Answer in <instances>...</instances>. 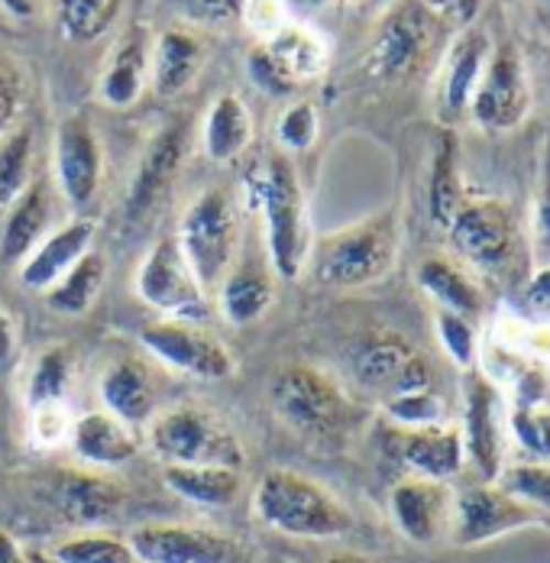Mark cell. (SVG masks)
<instances>
[{"label":"cell","instance_id":"obj_1","mask_svg":"<svg viewBox=\"0 0 550 563\" xmlns=\"http://www.w3.org/2000/svg\"><path fill=\"white\" fill-rule=\"evenodd\" d=\"M253 208L263 211L266 256L275 276L295 282L308 273L315 250V221L308 208V195L288 156H270L260 169L246 178Z\"/></svg>","mask_w":550,"mask_h":563},{"label":"cell","instance_id":"obj_2","mask_svg":"<svg viewBox=\"0 0 550 563\" xmlns=\"http://www.w3.org/2000/svg\"><path fill=\"white\" fill-rule=\"evenodd\" d=\"M253 515L275 534L298 541H333L356 528L353 511L328 486L295 470H270L256 483Z\"/></svg>","mask_w":550,"mask_h":563},{"label":"cell","instance_id":"obj_3","mask_svg":"<svg viewBox=\"0 0 550 563\" xmlns=\"http://www.w3.org/2000/svg\"><path fill=\"white\" fill-rule=\"evenodd\" d=\"M402 253V214L385 208L373 218L340 227L328 236L315 240L311 276L324 288H363L385 279Z\"/></svg>","mask_w":550,"mask_h":563},{"label":"cell","instance_id":"obj_4","mask_svg":"<svg viewBox=\"0 0 550 563\" xmlns=\"http://www.w3.org/2000/svg\"><path fill=\"white\" fill-rule=\"evenodd\" d=\"M453 256L480 279H515L525 269V233L512 205L498 198H470L447 224Z\"/></svg>","mask_w":550,"mask_h":563},{"label":"cell","instance_id":"obj_5","mask_svg":"<svg viewBox=\"0 0 550 563\" xmlns=\"http://www.w3.org/2000/svg\"><path fill=\"white\" fill-rule=\"evenodd\" d=\"M273 408L282 424L298 431L308 441L346 438L363 408L343 393V386L318 366H285L273 383Z\"/></svg>","mask_w":550,"mask_h":563},{"label":"cell","instance_id":"obj_6","mask_svg":"<svg viewBox=\"0 0 550 563\" xmlns=\"http://www.w3.org/2000/svg\"><path fill=\"white\" fill-rule=\"evenodd\" d=\"M146 444L165 466H233L243 470L246 451L215 411L182 401L153 415Z\"/></svg>","mask_w":550,"mask_h":563},{"label":"cell","instance_id":"obj_7","mask_svg":"<svg viewBox=\"0 0 550 563\" xmlns=\"http://www.w3.org/2000/svg\"><path fill=\"white\" fill-rule=\"evenodd\" d=\"M175 243L185 263L191 266L195 279L205 285V291L218 288L223 276L237 266V246H240V221L230 191L227 188L201 191L185 211Z\"/></svg>","mask_w":550,"mask_h":563},{"label":"cell","instance_id":"obj_8","mask_svg":"<svg viewBox=\"0 0 550 563\" xmlns=\"http://www.w3.org/2000/svg\"><path fill=\"white\" fill-rule=\"evenodd\" d=\"M440 26L443 20L425 0H395L385 10L366 49V75L385 85L411 78L431 56Z\"/></svg>","mask_w":550,"mask_h":563},{"label":"cell","instance_id":"obj_9","mask_svg":"<svg viewBox=\"0 0 550 563\" xmlns=\"http://www.w3.org/2000/svg\"><path fill=\"white\" fill-rule=\"evenodd\" d=\"M460 438L466 463L473 466L480 483H495L502 476L508 451V398L486 369L463 373L460 398Z\"/></svg>","mask_w":550,"mask_h":563},{"label":"cell","instance_id":"obj_10","mask_svg":"<svg viewBox=\"0 0 550 563\" xmlns=\"http://www.w3.org/2000/svg\"><path fill=\"white\" fill-rule=\"evenodd\" d=\"M346 369L360 389L380 401L395 393L435 386L431 360L398 331H370L356 340L346 353Z\"/></svg>","mask_w":550,"mask_h":563},{"label":"cell","instance_id":"obj_11","mask_svg":"<svg viewBox=\"0 0 550 563\" xmlns=\"http://www.w3.org/2000/svg\"><path fill=\"white\" fill-rule=\"evenodd\" d=\"M525 528H550V521L498 483L473 479L470 486L453 493V518L447 538L453 548H480Z\"/></svg>","mask_w":550,"mask_h":563},{"label":"cell","instance_id":"obj_12","mask_svg":"<svg viewBox=\"0 0 550 563\" xmlns=\"http://www.w3.org/2000/svg\"><path fill=\"white\" fill-rule=\"evenodd\" d=\"M136 295L143 305L160 311L163 318L195 321L201 324L211 314V298L205 285L195 279L191 266L185 263L175 236H165L150 246L136 269Z\"/></svg>","mask_w":550,"mask_h":563},{"label":"cell","instance_id":"obj_13","mask_svg":"<svg viewBox=\"0 0 550 563\" xmlns=\"http://www.w3.org/2000/svg\"><path fill=\"white\" fill-rule=\"evenodd\" d=\"M531 113V81L528 65L512 40H498L490 53L480 88L470 101V120L486 133L518 130Z\"/></svg>","mask_w":550,"mask_h":563},{"label":"cell","instance_id":"obj_14","mask_svg":"<svg viewBox=\"0 0 550 563\" xmlns=\"http://www.w3.org/2000/svg\"><path fill=\"white\" fill-rule=\"evenodd\" d=\"M140 343L146 346L150 356H156L163 366L201 379V383H220L230 379L237 369L233 353L227 343L215 334L205 331L195 321H178V318H156L140 331Z\"/></svg>","mask_w":550,"mask_h":563},{"label":"cell","instance_id":"obj_15","mask_svg":"<svg viewBox=\"0 0 550 563\" xmlns=\"http://www.w3.org/2000/svg\"><path fill=\"white\" fill-rule=\"evenodd\" d=\"M53 169L58 195L68 208H88L105 178V146L95 120L85 111H68L53 140Z\"/></svg>","mask_w":550,"mask_h":563},{"label":"cell","instance_id":"obj_16","mask_svg":"<svg viewBox=\"0 0 550 563\" xmlns=\"http://www.w3.org/2000/svg\"><path fill=\"white\" fill-rule=\"evenodd\" d=\"M127 541L140 563H256L243 541L198 525H143Z\"/></svg>","mask_w":550,"mask_h":563},{"label":"cell","instance_id":"obj_17","mask_svg":"<svg viewBox=\"0 0 550 563\" xmlns=\"http://www.w3.org/2000/svg\"><path fill=\"white\" fill-rule=\"evenodd\" d=\"M453 493L457 489H450V483L402 476L388 489V518L395 531L418 548H435L447 541L453 518Z\"/></svg>","mask_w":550,"mask_h":563},{"label":"cell","instance_id":"obj_18","mask_svg":"<svg viewBox=\"0 0 550 563\" xmlns=\"http://www.w3.org/2000/svg\"><path fill=\"white\" fill-rule=\"evenodd\" d=\"M490 53L493 40L480 26H463L460 36L447 46L438 78V117L447 130H453L470 113V101L480 88Z\"/></svg>","mask_w":550,"mask_h":563},{"label":"cell","instance_id":"obj_19","mask_svg":"<svg viewBox=\"0 0 550 563\" xmlns=\"http://www.w3.org/2000/svg\"><path fill=\"white\" fill-rule=\"evenodd\" d=\"M185 150H188V140H185L182 120H172L168 126H163L150 140V146L140 156V166H136V175H133L130 195H127V221L130 224L146 221L156 211V205L163 201V195L168 191L175 172L182 169Z\"/></svg>","mask_w":550,"mask_h":563},{"label":"cell","instance_id":"obj_20","mask_svg":"<svg viewBox=\"0 0 550 563\" xmlns=\"http://www.w3.org/2000/svg\"><path fill=\"white\" fill-rule=\"evenodd\" d=\"M98 224L91 218H72L62 227L50 230L16 266V279L23 288L46 295L85 253L95 250Z\"/></svg>","mask_w":550,"mask_h":563},{"label":"cell","instance_id":"obj_21","mask_svg":"<svg viewBox=\"0 0 550 563\" xmlns=\"http://www.w3.org/2000/svg\"><path fill=\"white\" fill-rule=\"evenodd\" d=\"M55 511L78 528H101L123 508V489L88 470H62L46 486Z\"/></svg>","mask_w":550,"mask_h":563},{"label":"cell","instance_id":"obj_22","mask_svg":"<svg viewBox=\"0 0 550 563\" xmlns=\"http://www.w3.org/2000/svg\"><path fill=\"white\" fill-rule=\"evenodd\" d=\"M150 62H153V40L146 23H130L113 43V53L98 81V98L117 111L133 108L150 81Z\"/></svg>","mask_w":550,"mask_h":563},{"label":"cell","instance_id":"obj_23","mask_svg":"<svg viewBox=\"0 0 550 563\" xmlns=\"http://www.w3.org/2000/svg\"><path fill=\"white\" fill-rule=\"evenodd\" d=\"M398 460L408 470V476H425V479H438V483L457 479L466 466L460 428L453 421H447V424H435V428L402 431Z\"/></svg>","mask_w":550,"mask_h":563},{"label":"cell","instance_id":"obj_24","mask_svg":"<svg viewBox=\"0 0 550 563\" xmlns=\"http://www.w3.org/2000/svg\"><path fill=\"white\" fill-rule=\"evenodd\" d=\"M68 448L81 463H88L95 470H113V466L130 463L140 453L143 438L133 424L120 421L110 411H88V415L75 418Z\"/></svg>","mask_w":550,"mask_h":563},{"label":"cell","instance_id":"obj_25","mask_svg":"<svg viewBox=\"0 0 550 563\" xmlns=\"http://www.w3.org/2000/svg\"><path fill=\"white\" fill-rule=\"evenodd\" d=\"M418 288L435 298V305L443 311H457L470 321H480L486 314V291L483 279L473 276L460 260L450 256H428L415 269Z\"/></svg>","mask_w":550,"mask_h":563},{"label":"cell","instance_id":"obj_26","mask_svg":"<svg viewBox=\"0 0 550 563\" xmlns=\"http://www.w3.org/2000/svg\"><path fill=\"white\" fill-rule=\"evenodd\" d=\"M55 201L53 185L33 181L7 211L3 218V233H0V260L7 266H20L26 260V253L53 230Z\"/></svg>","mask_w":550,"mask_h":563},{"label":"cell","instance_id":"obj_27","mask_svg":"<svg viewBox=\"0 0 550 563\" xmlns=\"http://www.w3.org/2000/svg\"><path fill=\"white\" fill-rule=\"evenodd\" d=\"M263 49L295 88L318 81L330 65V43L324 33L305 20H292L275 30L270 40H263Z\"/></svg>","mask_w":550,"mask_h":563},{"label":"cell","instance_id":"obj_28","mask_svg":"<svg viewBox=\"0 0 550 563\" xmlns=\"http://www.w3.org/2000/svg\"><path fill=\"white\" fill-rule=\"evenodd\" d=\"M98 395L105 401V411L117 415L127 424H133L136 431H143L153 421V415L160 411L153 379H150L146 366L136 363V360L110 363L105 376H101V383H98Z\"/></svg>","mask_w":550,"mask_h":563},{"label":"cell","instance_id":"obj_29","mask_svg":"<svg viewBox=\"0 0 550 563\" xmlns=\"http://www.w3.org/2000/svg\"><path fill=\"white\" fill-rule=\"evenodd\" d=\"M273 276L256 260H246V263L233 266L218 285V311L223 314V321L233 324V328L256 324L273 308Z\"/></svg>","mask_w":550,"mask_h":563},{"label":"cell","instance_id":"obj_30","mask_svg":"<svg viewBox=\"0 0 550 563\" xmlns=\"http://www.w3.org/2000/svg\"><path fill=\"white\" fill-rule=\"evenodd\" d=\"M201 65H205V43L191 30L172 26V30H163L160 40L153 43L150 81L156 95L175 98L198 78Z\"/></svg>","mask_w":550,"mask_h":563},{"label":"cell","instance_id":"obj_31","mask_svg":"<svg viewBox=\"0 0 550 563\" xmlns=\"http://www.w3.org/2000/svg\"><path fill=\"white\" fill-rule=\"evenodd\" d=\"M483 353H498L508 363L548 366L550 369V318L512 308L498 314L490 328V346Z\"/></svg>","mask_w":550,"mask_h":563},{"label":"cell","instance_id":"obj_32","mask_svg":"<svg viewBox=\"0 0 550 563\" xmlns=\"http://www.w3.org/2000/svg\"><path fill=\"white\" fill-rule=\"evenodd\" d=\"M168 493L198 508H230L243 493V470L233 466H163Z\"/></svg>","mask_w":550,"mask_h":563},{"label":"cell","instance_id":"obj_33","mask_svg":"<svg viewBox=\"0 0 550 563\" xmlns=\"http://www.w3.org/2000/svg\"><path fill=\"white\" fill-rule=\"evenodd\" d=\"M201 143L211 163L227 166L253 143V113L240 95H220L201 126Z\"/></svg>","mask_w":550,"mask_h":563},{"label":"cell","instance_id":"obj_34","mask_svg":"<svg viewBox=\"0 0 550 563\" xmlns=\"http://www.w3.org/2000/svg\"><path fill=\"white\" fill-rule=\"evenodd\" d=\"M463 201H466V191L460 181V143L453 136V130L443 126L438 143H435L431 169H428V218H431V224L447 230Z\"/></svg>","mask_w":550,"mask_h":563},{"label":"cell","instance_id":"obj_35","mask_svg":"<svg viewBox=\"0 0 550 563\" xmlns=\"http://www.w3.org/2000/svg\"><path fill=\"white\" fill-rule=\"evenodd\" d=\"M105 282H108V260H105L98 250H91V253H85L62 279L55 282L43 298H46V305H50L53 311H58V314H65V318H81V314H88V311L95 308V301L101 298Z\"/></svg>","mask_w":550,"mask_h":563},{"label":"cell","instance_id":"obj_36","mask_svg":"<svg viewBox=\"0 0 550 563\" xmlns=\"http://www.w3.org/2000/svg\"><path fill=\"white\" fill-rule=\"evenodd\" d=\"M33 126L20 123L0 140V214L33 185Z\"/></svg>","mask_w":550,"mask_h":563},{"label":"cell","instance_id":"obj_37","mask_svg":"<svg viewBox=\"0 0 550 563\" xmlns=\"http://www.w3.org/2000/svg\"><path fill=\"white\" fill-rule=\"evenodd\" d=\"M43 563H140L130 541L108 534V531H78L62 541H55L46 551Z\"/></svg>","mask_w":550,"mask_h":563},{"label":"cell","instance_id":"obj_38","mask_svg":"<svg viewBox=\"0 0 550 563\" xmlns=\"http://www.w3.org/2000/svg\"><path fill=\"white\" fill-rule=\"evenodd\" d=\"M123 0H55V20L68 43H95L120 16Z\"/></svg>","mask_w":550,"mask_h":563},{"label":"cell","instance_id":"obj_39","mask_svg":"<svg viewBox=\"0 0 550 563\" xmlns=\"http://www.w3.org/2000/svg\"><path fill=\"white\" fill-rule=\"evenodd\" d=\"M72 379H75V353H72V346H65V343L43 346L33 356V366H30V376H26V386H23L26 405L50 401V398H68Z\"/></svg>","mask_w":550,"mask_h":563},{"label":"cell","instance_id":"obj_40","mask_svg":"<svg viewBox=\"0 0 550 563\" xmlns=\"http://www.w3.org/2000/svg\"><path fill=\"white\" fill-rule=\"evenodd\" d=\"M380 411L402 431L435 428V424H447L450 421V401L435 386L388 395V398L380 401Z\"/></svg>","mask_w":550,"mask_h":563},{"label":"cell","instance_id":"obj_41","mask_svg":"<svg viewBox=\"0 0 550 563\" xmlns=\"http://www.w3.org/2000/svg\"><path fill=\"white\" fill-rule=\"evenodd\" d=\"M435 338L440 350L447 353V360L460 369V373H473L483 369V340L476 321L457 314V311H435Z\"/></svg>","mask_w":550,"mask_h":563},{"label":"cell","instance_id":"obj_42","mask_svg":"<svg viewBox=\"0 0 550 563\" xmlns=\"http://www.w3.org/2000/svg\"><path fill=\"white\" fill-rule=\"evenodd\" d=\"M508 441L538 463H550V405L508 401Z\"/></svg>","mask_w":550,"mask_h":563},{"label":"cell","instance_id":"obj_43","mask_svg":"<svg viewBox=\"0 0 550 563\" xmlns=\"http://www.w3.org/2000/svg\"><path fill=\"white\" fill-rule=\"evenodd\" d=\"M75 431V411L68 398H50L30 405V444L36 451H58L68 448Z\"/></svg>","mask_w":550,"mask_h":563},{"label":"cell","instance_id":"obj_44","mask_svg":"<svg viewBox=\"0 0 550 563\" xmlns=\"http://www.w3.org/2000/svg\"><path fill=\"white\" fill-rule=\"evenodd\" d=\"M495 483L502 489H508L512 496H518L525 506L541 511L550 521V463H538V460L512 463L502 470V476Z\"/></svg>","mask_w":550,"mask_h":563},{"label":"cell","instance_id":"obj_45","mask_svg":"<svg viewBox=\"0 0 550 563\" xmlns=\"http://www.w3.org/2000/svg\"><path fill=\"white\" fill-rule=\"evenodd\" d=\"M321 133V117L315 101H295L275 120V143L285 153H308L318 143Z\"/></svg>","mask_w":550,"mask_h":563},{"label":"cell","instance_id":"obj_46","mask_svg":"<svg viewBox=\"0 0 550 563\" xmlns=\"http://www.w3.org/2000/svg\"><path fill=\"white\" fill-rule=\"evenodd\" d=\"M531 256L538 266H550V133L538 163V188H535V224H531Z\"/></svg>","mask_w":550,"mask_h":563},{"label":"cell","instance_id":"obj_47","mask_svg":"<svg viewBox=\"0 0 550 563\" xmlns=\"http://www.w3.org/2000/svg\"><path fill=\"white\" fill-rule=\"evenodd\" d=\"M26 98V75L23 65L10 53H0V140L13 130Z\"/></svg>","mask_w":550,"mask_h":563},{"label":"cell","instance_id":"obj_48","mask_svg":"<svg viewBox=\"0 0 550 563\" xmlns=\"http://www.w3.org/2000/svg\"><path fill=\"white\" fill-rule=\"evenodd\" d=\"M168 10L195 26H227L240 20L243 0H165Z\"/></svg>","mask_w":550,"mask_h":563},{"label":"cell","instance_id":"obj_49","mask_svg":"<svg viewBox=\"0 0 550 563\" xmlns=\"http://www.w3.org/2000/svg\"><path fill=\"white\" fill-rule=\"evenodd\" d=\"M246 75H250V81L263 91V95H270V98H288L292 91H295V85L278 71V65H275L270 53L263 49V43L256 46V49H250V56H246Z\"/></svg>","mask_w":550,"mask_h":563},{"label":"cell","instance_id":"obj_50","mask_svg":"<svg viewBox=\"0 0 550 563\" xmlns=\"http://www.w3.org/2000/svg\"><path fill=\"white\" fill-rule=\"evenodd\" d=\"M518 308H521V311H528V314L550 318V266H538V269H535V276L521 285Z\"/></svg>","mask_w":550,"mask_h":563},{"label":"cell","instance_id":"obj_51","mask_svg":"<svg viewBox=\"0 0 550 563\" xmlns=\"http://www.w3.org/2000/svg\"><path fill=\"white\" fill-rule=\"evenodd\" d=\"M20 353V334H16V324L10 318V311L0 305V369H10L13 360Z\"/></svg>","mask_w":550,"mask_h":563},{"label":"cell","instance_id":"obj_52","mask_svg":"<svg viewBox=\"0 0 550 563\" xmlns=\"http://www.w3.org/2000/svg\"><path fill=\"white\" fill-rule=\"evenodd\" d=\"M0 563H33L23 554V548L16 544V538L7 534L3 528H0Z\"/></svg>","mask_w":550,"mask_h":563},{"label":"cell","instance_id":"obj_53","mask_svg":"<svg viewBox=\"0 0 550 563\" xmlns=\"http://www.w3.org/2000/svg\"><path fill=\"white\" fill-rule=\"evenodd\" d=\"M0 7L13 16V20H33L40 10V0H0Z\"/></svg>","mask_w":550,"mask_h":563},{"label":"cell","instance_id":"obj_54","mask_svg":"<svg viewBox=\"0 0 550 563\" xmlns=\"http://www.w3.org/2000/svg\"><path fill=\"white\" fill-rule=\"evenodd\" d=\"M324 563H373L370 558H363V554H353V551H340V554H330Z\"/></svg>","mask_w":550,"mask_h":563},{"label":"cell","instance_id":"obj_55","mask_svg":"<svg viewBox=\"0 0 550 563\" xmlns=\"http://www.w3.org/2000/svg\"><path fill=\"white\" fill-rule=\"evenodd\" d=\"M535 10H538L541 23L550 30V0H535Z\"/></svg>","mask_w":550,"mask_h":563},{"label":"cell","instance_id":"obj_56","mask_svg":"<svg viewBox=\"0 0 550 563\" xmlns=\"http://www.w3.org/2000/svg\"><path fill=\"white\" fill-rule=\"evenodd\" d=\"M3 434H7V431H3V418H0V444H3Z\"/></svg>","mask_w":550,"mask_h":563}]
</instances>
